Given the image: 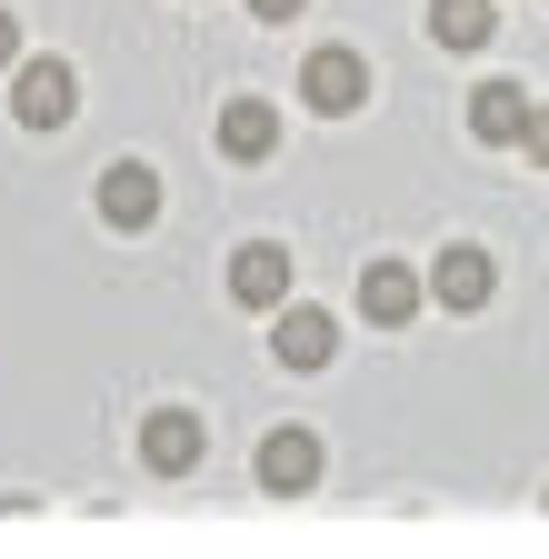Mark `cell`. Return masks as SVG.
Returning <instances> with one entry per match:
<instances>
[{
	"mask_svg": "<svg viewBox=\"0 0 549 559\" xmlns=\"http://www.w3.org/2000/svg\"><path fill=\"white\" fill-rule=\"evenodd\" d=\"M141 460H151L160 479H190L200 460H211V430H200V409H151V419H141Z\"/></svg>",
	"mask_w": 549,
	"mask_h": 559,
	"instance_id": "cell-5",
	"label": "cell"
},
{
	"mask_svg": "<svg viewBox=\"0 0 549 559\" xmlns=\"http://www.w3.org/2000/svg\"><path fill=\"white\" fill-rule=\"evenodd\" d=\"M270 360H281V370H330L339 360V320L281 300V310H270Z\"/></svg>",
	"mask_w": 549,
	"mask_h": 559,
	"instance_id": "cell-3",
	"label": "cell"
},
{
	"mask_svg": "<svg viewBox=\"0 0 549 559\" xmlns=\"http://www.w3.org/2000/svg\"><path fill=\"white\" fill-rule=\"evenodd\" d=\"M11 120L40 130V140H50V130H71V120H81V81H71V60H50V50H40V60H11Z\"/></svg>",
	"mask_w": 549,
	"mask_h": 559,
	"instance_id": "cell-1",
	"label": "cell"
},
{
	"mask_svg": "<svg viewBox=\"0 0 549 559\" xmlns=\"http://www.w3.org/2000/svg\"><path fill=\"white\" fill-rule=\"evenodd\" d=\"M230 300L240 310H281L290 300V250L281 240H240L230 250Z\"/></svg>",
	"mask_w": 549,
	"mask_h": 559,
	"instance_id": "cell-8",
	"label": "cell"
},
{
	"mask_svg": "<svg viewBox=\"0 0 549 559\" xmlns=\"http://www.w3.org/2000/svg\"><path fill=\"white\" fill-rule=\"evenodd\" d=\"M260 489H281V500H310L320 489V440L300 430V419H281V430L260 440Z\"/></svg>",
	"mask_w": 549,
	"mask_h": 559,
	"instance_id": "cell-7",
	"label": "cell"
},
{
	"mask_svg": "<svg viewBox=\"0 0 549 559\" xmlns=\"http://www.w3.org/2000/svg\"><path fill=\"white\" fill-rule=\"evenodd\" d=\"M220 151L250 170V160H270L281 151V100H260V91H240V100H220Z\"/></svg>",
	"mask_w": 549,
	"mask_h": 559,
	"instance_id": "cell-10",
	"label": "cell"
},
{
	"mask_svg": "<svg viewBox=\"0 0 549 559\" xmlns=\"http://www.w3.org/2000/svg\"><path fill=\"white\" fill-rule=\"evenodd\" d=\"M520 151H529V160H539V170H549V100H539V110H529V130H520Z\"/></svg>",
	"mask_w": 549,
	"mask_h": 559,
	"instance_id": "cell-13",
	"label": "cell"
},
{
	"mask_svg": "<svg viewBox=\"0 0 549 559\" xmlns=\"http://www.w3.org/2000/svg\"><path fill=\"white\" fill-rule=\"evenodd\" d=\"M11 60H21V21H11V11H0V70H11Z\"/></svg>",
	"mask_w": 549,
	"mask_h": 559,
	"instance_id": "cell-15",
	"label": "cell"
},
{
	"mask_svg": "<svg viewBox=\"0 0 549 559\" xmlns=\"http://www.w3.org/2000/svg\"><path fill=\"white\" fill-rule=\"evenodd\" d=\"M420 300H430V270H409V260H370V270H360V320H370V330L420 320Z\"/></svg>",
	"mask_w": 549,
	"mask_h": 559,
	"instance_id": "cell-4",
	"label": "cell"
},
{
	"mask_svg": "<svg viewBox=\"0 0 549 559\" xmlns=\"http://www.w3.org/2000/svg\"><path fill=\"white\" fill-rule=\"evenodd\" d=\"M91 200H100L110 230H151V221H160V180H151V160H110V170L91 180Z\"/></svg>",
	"mask_w": 549,
	"mask_h": 559,
	"instance_id": "cell-6",
	"label": "cell"
},
{
	"mask_svg": "<svg viewBox=\"0 0 549 559\" xmlns=\"http://www.w3.org/2000/svg\"><path fill=\"white\" fill-rule=\"evenodd\" d=\"M529 110H539V100H529L520 81H479V91H469V140H490V151H510V140L529 130Z\"/></svg>",
	"mask_w": 549,
	"mask_h": 559,
	"instance_id": "cell-11",
	"label": "cell"
},
{
	"mask_svg": "<svg viewBox=\"0 0 549 559\" xmlns=\"http://www.w3.org/2000/svg\"><path fill=\"white\" fill-rule=\"evenodd\" d=\"M490 21H500L490 0H430V40H440V50H479V40H490Z\"/></svg>",
	"mask_w": 549,
	"mask_h": 559,
	"instance_id": "cell-12",
	"label": "cell"
},
{
	"mask_svg": "<svg viewBox=\"0 0 549 559\" xmlns=\"http://www.w3.org/2000/svg\"><path fill=\"white\" fill-rule=\"evenodd\" d=\"M300 110H320V120L370 110V60H360L350 40H320V50L300 60Z\"/></svg>",
	"mask_w": 549,
	"mask_h": 559,
	"instance_id": "cell-2",
	"label": "cell"
},
{
	"mask_svg": "<svg viewBox=\"0 0 549 559\" xmlns=\"http://www.w3.org/2000/svg\"><path fill=\"white\" fill-rule=\"evenodd\" d=\"M430 290H440L450 310H490V290H500V260L479 250V240H450V250L430 260Z\"/></svg>",
	"mask_w": 549,
	"mask_h": 559,
	"instance_id": "cell-9",
	"label": "cell"
},
{
	"mask_svg": "<svg viewBox=\"0 0 549 559\" xmlns=\"http://www.w3.org/2000/svg\"><path fill=\"white\" fill-rule=\"evenodd\" d=\"M250 11H260V21H300L310 0H250Z\"/></svg>",
	"mask_w": 549,
	"mask_h": 559,
	"instance_id": "cell-14",
	"label": "cell"
}]
</instances>
